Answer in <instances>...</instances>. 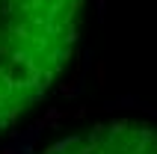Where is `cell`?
I'll use <instances>...</instances> for the list:
<instances>
[{"label":"cell","mask_w":157,"mask_h":154,"mask_svg":"<svg viewBox=\"0 0 157 154\" xmlns=\"http://www.w3.org/2000/svg\"><path fill=\"white\" fill-rule=\"evenodd\" d=\"M86 0H0V139L62 83Z\"/></svg>","instance_id":"1"},{"label":"cell","mask_w":157,"mask_h":154,"mask_svg":"<svg viewBox=\"0 0 157 154\" xmlns=\"http://www.w3.org/2000/svg\"><path fill=\"white\" fill-rule=\"evenodd\" d=\"M42 154H157V119L145 113L101 116Z\"/></svg>","instance_id":"2"}]
</instances>
